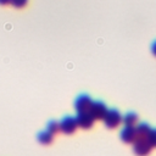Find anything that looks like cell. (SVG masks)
I'll list each match as a JSON object with an SVG mask.
<instances>
[{
	"instance_id": "cell-7",
	"label": "cell",
	"mask_w": 156,
	"mask_h": 156,
	"mask_svg": "<svg viewBox=\"0 0 156 156\" xmlns=\"http://www.w3.org/2000/svg\"><path fill=\"white\" fill-rule=\"evenodd\" d=\"M121 140L127 144H132L136 139V132L135 126H124V128L121 130Z\"/></svg>"
},
{
	"instance_id": "cell-11",
	"label": "cell",
	"mask_w": 156,
	"mask_h": 156,
	"mask_svg": "<svg viewBox=\"0 0 156 156\" xmlns=\"http://www.w3.org/2000/svg\"><path fill=\"white\" fill-rule=\"evenodd\" d=\"M46 130L50 132L51 134H56L60 132V123L56 121H50L46 126Z\"/></svg>"
},
{
	"instance_id": "cell-3",
	"label": "cell",
	"mask_w": 156,
	"mask_h": 156,
	"mask_svg": "<svg viewBox=\"0 0 156 156\" xmlns=\"http://www.w3.org/2000/svg\"><path fill=\"white\" fill-rule=\"evenodd\" d=\"M76 122L78 128H83V129H90L94 126L95 119L91 117V115L89 113V111L85 112H78L76 116Z\"/></svg>"
},
{
	"instance_id": "cell-1",
	"label": "cell",
	"mask_w": 156,
	"mask_h": 156,
	"mask_svg": "<svg viewBox=\"0 0 156 156\" xmlns=\"http://www.w3.org/2000/svg\"><path fill=\"white\" fill-rule=\"evenodd\" d=\"M105 126L110 129H115L117 128L121 123H122V115L119 113L118 110L116 108H111V110H107L105 117L102 118Z\"/></svg>"
},
{
	"instance_id": "cell-6",
	"label": "cell",
	"mask_w": 156,
	"mask_h": 156,
	"mask_svg": "<svg viewBox=\"0 0 156 156\" xmlns=\"http://www.w3.org/2000/svg\"><path fill=\"white\" fill-rule=\"evenodd\" d=\"M91 102H93V100H91V98H90L89 95H87V94L79 95V96L76 99V101H74V108H76L77 113H78V112L89 111Z\"/></svg>"
},
{
	"instance_id": "cell-4",
	"label": "cell",
	"mask_w": 156,
	"mask_h": 156,
	"mask_svg": "<svg viewBox=\"0 0 156 156\" xmlns=\"http://www.w3.org/2000/svg\"><path fill=\"white\" fill-rule=\"evenodd\" d=\"M58 123H60V132H62L65 134H73L76 132V129L78 128L77 122H76V117L66 116Z\"/></svg>"
},
{
	"instance_id": "cell-8",
	"label": "cell",
	"mask_w": 156,
	"mask_h": 156,
	"mask_svg": "<svg viewBox=\"0 0 156 156\" xmlns=\"http://www.w3.org/2000/svg\"><path fill=\"white\" fill-rule=\"evenodd\" d=\"M151 127L145 123V122H141L139 124L135 126V132H136V138H146L149 132H150Z\"/></svg>"
},
{
	"instance_id": "cell-14",
	"label": "cell",
	"mask_w": 156,
	"mask_h": 156,
	"mask_svg": "<svg viewBox=\"0 0 156 156\" xmlns=\"http://www.w3.org/2000/svg\"><path fill=\"white\" fill-rule=\"evenodd\" d=\"M151 54H152V55L156 57V40H155V41L151 44Z\"/></svg>"
},
{
	"instance_id": "cell-9",
	"label": "cell",
	"mask_w": 156,
	"mask_h": 156,
	"mask_svg": "<svg viewBox=\"0 0 156 156\" xmlns=\"http://www.w3.org/2000/svg\"><path fill=\"white\" fill-rule=\"evenodd\" d=\"M38 141L40 143V144H43V145H49V144H51V141H52V139H54V134H51L50 132H48V130H43V132H40L39 134H38Z\"/></svg>"
},
{
	"instance_id": "cell-12",
	"label": "cell",
	"mask_w": 156,
	"mask_h": 156,
	"mask_svg": "<svg viewBox=\"0 0 156 156\" xmlns=\"http://www.w3.org/2000/svg\"><path fill=\"white\" fill-rule=\"evenodd\" d=\"M149 144L151 145V147H156V128H151L147 136H146Z\"/></svg>"
},
{
	"instance_id": "cell-10",
	"label": "cell",
	"mask_w": 156,
	"mask_h": 156,
	"mask_svg": "<svg viewBox=\"0 0 156 156\" xmlns=\"http://www.w3.org/2000/svg\"><path fill=\"white\" fill-rule=\"evenodd\" d=\"M122 122L124 126H135L138 122V115L135 112H128L122 117Z\"/></svg>"
},
{
	"instance_id": "cell-13",
	"label": "cell",
	"mask_w": 156,
	"mask_h": 156,
	"mask_svg": "<svg viewBox=\"0 0 156 156\" xmlns=\"http://www.w3.org/2000/svg\"><path fill=\"white\" fill-rule=\"evenodd\" d=\"M27 2H28V0H11L10 4L16 9H22L27 5Z\"/></svg>"
},
{
	"instance_id": "cell-2",
	"label": "cell",
	"mask_w": 156,
	"mask_h": 156,
	"mask_svg": "<svg viewBox=\"0 0 156 156\" xmlns=\"http://www.w3.org/2000/svg\"><path fill=\"white\" fill-rule=\"evenodd\" d=\"M133 151L136 156H147L151 152V145L146 138H136L133 141Z\"/></svg>"
},
{
	"instance_id": "cell-15",
	"label": "cell",
	"mask_w": 156,
	"mask_h": 156,
	"mask_svg": "<svg viewBox=\"0 0 156 156\" xmlns=\"http://www.w3.org/2000/svg\"><path fill=\"white\" fill-rule=\"evenodd\" d=\"M11 0H0V5H9Z\"/></svg>"
},
{
	"instance_id": "cell-5",
	"label": "cell",
	"mask_w": 156,
	"mask_h": 156,
	"mask_svg": "<svg viewBox=\"0 0 156 156\" xmlns=\"http://www.w3.org/2000/svg\"><path fill=\"white\" fill-rule=\"evenodd\" d=\"M107 112V107L102 101H93L89 108V113L94 119H102Z\"/></svg>"
}]
</instances>
